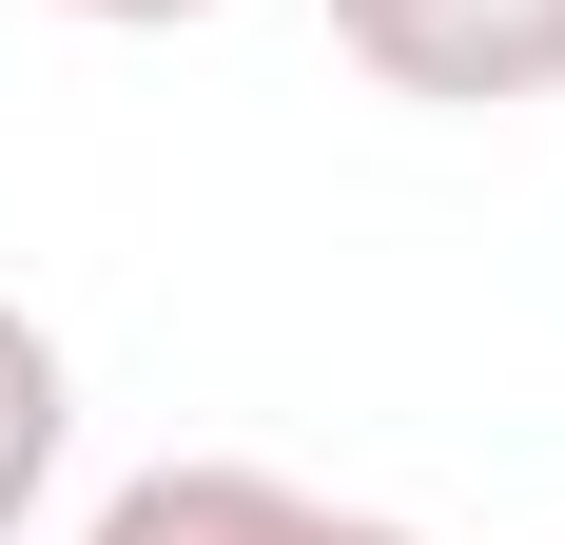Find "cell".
<instances>
[{
	"label": "cell",
	"instance_id": "obj_1",
	"mask_svg": "<svg viewBox=\"0 0 565 545\" xmlns=\"http://www.w3.org/2000/svg\"><path fill=\"white\" fill-rule=\"evenodd\" d=\"M332 40L391 78V98H565V0H332Z\"/></svg>",
	"mask_w": 565,
	"mask_h": 545
},
{
	"label": "cell",
	"instance_id": "obj_2",
	"mask_svg": "<svg viewBox=\"0 0 565 545\" xmlns=\"http://www.w3.org/2000/svg\"><path fill=\"white\" fill-rule=\"evenodd\" d=\"M78 545H409V526L312 506V488H274V468H137V488H117Z\"/></svg>",
	"mask_w": 565,
	"mask_h": 545
},
{
	"label": "cell",
	"instance_id": "obj_4",
	"mask_svg": "<svg viewBox=\"0 0 565 545\" xmlns=\"http://www.w3.org/2000/svg\"><path fill=\"white\" fill-rule=\"evenodd\" d=\"M78 20H215V0H78Z\"/></svg>",
	"mask_w": 565,
	"mask_h": 545
},
{
	"label": "cell",
	"instance_id": "obj_3",
	"mask_svg": "<svg viewBox=\"0 0 565 545\" xmlns=\"http://www.w3.org/2000/svg\"><path fill=\"white\" fill-rule=\"evenodd\" d=\"M58 429H78V371H58V331L0 292V545H20V506L58 488Z\"/></svg>",
	"mask_w": 565,
	"mask_h": 545
}]
</instances>
